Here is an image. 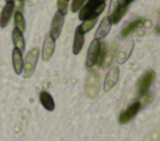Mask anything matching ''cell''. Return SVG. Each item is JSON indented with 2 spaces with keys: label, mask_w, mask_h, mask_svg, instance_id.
<instances>
[{
  "label": "cell",
  "mask_w": 160,
  "mask_h": 141,
  "mask_svg": "<svg viewBox=\"0 0 160 141\" xmlns=\"http://www.w3.org/2000/svg\"><path fill=\"white\" fill-rule=\"evenodd\" d=\"M39 54H40V50L38 47H34L31 49L26 56H25V60H24V64H22V75L24 77L29 79L32 76V74L35 72V67H36V64H38V59H39Z\"/></svg>",
  "instance_id": "cell-1"
},
{
  "label": "cell",
  "mask_w": 160,
  "mask_h": 141,
  "mask_svg": "<svg viewBox=\"0 0 160 141\" xmlns=\"http://www.w3.org/2000/svg\"><path fill=\"white\" fill-rule=\"evenodd\" d=\"M105 9V4H98V5H92V4H86L85 6L81 7L80 14H79V19L85 21V20H90V19H96L102 10Z\"/></svg>",
  "instance_id": "cell-2"
},
{
  "label": "cell",
  "mask_w": 160,
  "mask_h": 141,
  "mask_svg": "<svg viewBox=\"0 0 160 141\" xmlns=\"http://www.w3.org/2000/svg\"><path fill=\"white\" fill-rule=\"evenodd\" d=\"M85 90H86V95L90 99L96 97L98 92H99V76L95 72H90L86 76V81H85Z\"/></svg>",
  "instance_id": "cell-3"
},
{
  "label": "cell",
  "mask_w": 160,
  "mask_h": 141,
  "mask_svg": "<svg viewBox=\"0 0 160 141\" xmlns=\"http://www.w3.org/2000/svg\"><path fill=\"white\" fill-rule=\"evenodd\" d=\"M154 80H155V72L152 70H149V71L144 72L142 76L139 79V82H138L139 94L140 95H145L148 92V90L150 89L151 84L154 82Z\"/></svg>",
  "instance_id": "cell-4"
},
{
  "label": "cell",
  "mask_w": 160,
  "mask_h": 141,
  "mask_svg": "<svg viewBox=\"0 0 160 141\" xmlns=\"http://www.w3.org/2000/svg\"><path fill=\"white\" fill-rule=\"evenodd\" d=\"M141 109V104L139 101H135L134 104H131L130 106H128L119 116V124H126L130 120H132L136 114L139 112V110Z\"/></svg>",
  "instance_id": "cell-5"
},
{
  "label": "cell",
  "mask_w": 160,
  "mask_h": 141,
  "mask_svg": "<svg viewBox=\"0 0 160 141\" xmlns=\"http://www.w3.org/2000/svg\"><path fill=\"white\" fill-rule=\"evenodd\" d=\"M99 49H100V41L99 40H92L89 49H88V54H86V67L90 69L95 65L98 55H99Z\"/></svg>",
  "instance_id": "cell-6"
},
{
  "label": "cell",
  "mask_w": 160,
  "mask_h": 141,
  "mask_svg": "<svg viewBox=\"0 0 160 141\" xmlns=\"http://www.w3.org/2000/svg\"><path fill=\"white\" fill-rule=\"evenodd\" d=\"M55 51V39L49 34H46L45 39H44V44H42V51H41V57L44 61L50 60V57L52 56Z\"/></svg>",
  "instance_id": "cell-7"
},
{
  "label": "cell",
  "mask_w": 160,
  "mask_h": 141,
  "mask_svg": "<svg viewBox=\"0 0 160 141\" xmlns=\"http://www.w3.org/2000/svg\"><path fill=\"white\" fill-rule=\"evenodd\" d=\"M118 80H119V66H112L108 71V74L105 76V80H104V91L105 92L110 91L116 85Z\"/></svg>",
  "instance_id": "cell-8"
},
{
  "label": "cell",
  "mask_w": 160,
  "mask_h": 141,
  "mask_svg": "<svg viewBox=\"0 0 160 141\" xmlns=\"http://www.w3.org/2000/svg\"><path fill=\"white\" fill-rule=\"evenodd\" d=\"M62 25H64V15L56 12L52 17V21H51V29H50V35L54 37V39H58L61 34V30H62Z\"/></svg>",
  "instance_id": "cell-9"
},
{
  "label": "cell",
  "mask_w": 160,
  "mask_h": 141,
  "mask_svg": "<svg viewBox=\"0 0 160 141\" xmlns=\"http://www.w3.org/2000/svg\"><path fill=\"white\" fill-rule=\"evenodd\" d=\"M134 44H135V41H134V40H130V41L125 42V44L120 47V50L118 51V62H119V64H124V62L129 59V56H130L131 52H132Z\"/></svg>",
  "instance_id": "cell-10"
},
{
  "label": "cell",
  "mask_w": 160,
  "mask_h": 141,
  "mask_svg": "<svg viewBox=\"0 0 160 141\" xmlns=\"http://www.w3.org/2000/svg\"><path fill=\"white\" fill-rule=\"evenodd\" d=\"M110 27H111L110 17H109V16H105V17L100 21L99 27H98V30H96V32H95V40H101V39H104V37L109 34Z\"/></svg>",
  "instance_id": "cell-11"
},
{
  "label": "cell",
  "mask_w": 160,
  "mask_h": 141,
  "mask_svg": "<svg viewBox=\"0 0 160 141\" xmlns=\"http://www.w3.org/2000/svg\"><path fill=\"white\" fill-rule=\"evenodd\" d=\"M14 7H15L14 2H6L5 6L2 7L1 14H0V26L1 27H5L9 24L11 15L14 14Z\"/></svg>",
  "instance_id": "cell-12"
},
{
  "label": "cell",
  "mask_w": 160,
  "mask_h": 141,
  "mask_svg": "<svg viewBox=\"0 0 160 141\" xmlns=\"http://www.w3.org/2000/svg\"><path fill=\"white\" fill-rule=\"evenodd\" d=\"M84 40H85V36H84V32L80 30V26L76 27L75 30V36H74V44H72V52L75 55H78L82 46H84Z\"/></svg>",
  "instance_id": "cell-13"
},
{
  "label": "cell",
  "mask_w": 160,
  "mask_h": 141,
  "mask_svg": "<svg viewBox=\"0 0 160 141\" xmlns=\"http://www.w3.org/2000/svg\"><path fill=\"white\" fill-rule=\"evenodd\" d=\"M22 64H24L22 52L14 47V50H12V67H14L15 74L20 75L22 72Z\"/></svg>",
  "instance_id": "cell-14"
},
{
  "label": "cell",
  "mask_w": 160,
  "mask_h": 141,
  "mask_svg": "<svg viewBox=\"0 0 160 141\" xmlns=\"http://www.w3.org/2000/svg\"><path fill=\"white\" fill-rule=\"evenodd\" d=\"M39 100L41 102V105L45 107V110L48 111H52L55 109V102H54V99L52 96L48 92V91H41L39 94Z\"/></svg>",
  "instance_id": "cell-15"
},
{
  "label": "cell",
  "mask_w": 160,
  "mask_h": 141,
  "mask_svg": "<svg viewBox=\"0 0 160 141\" xmlns=\"http://www.w3.org/2000/svg\"><path fill=\"white\" fill-rule=\"evenodd\" d=\"M142 22H144L142 19H135V20H132L131 22H129L126 26L122 27V30L120 31V36H121V37L129 36V35H130L131 32H134L138 27H140V26L142 25Z\"/></svg>",
  "instance_id": "cell-16"
},
{
  "label": "cell",
  "mask_w": 160,
  "mask_h": 141,
  "mask_svg": "<svg viewBox=\"0 0 160 141\" xmlns=\"http://www.w3.org/2000/svg\"><path fill=\"white\" fill-rule=\"evenodd\" d=\"M11 37H12V44H14V47L18 49L19 51H24L25 50V40H24V36H22V32L19 31L18 29L14 27L12 30V34H11Z\"/></svg>",
  "instance_id": "cell-17"
},
{
  "label": "cell",
  "mask_w": 160,
  "mask_h": 141,
  "mask_svg": "<svg viewBox=\"0 0 160 141\" xmlns=\"http://www.w3.org/2000/svg\"><path fill=\"white\" fill-rule=\"evenodd\" d=\"M128 9H129V6H128V5H124V6L118 5V6L111 11V14H110V16H109V17H110L111 24H118V22L122 19V16L126 14Z\"/></svg>",
  "instance_id": "cell-18"
},
{
  "label": "cell",
  "mask_w": 160,
  "mask_h": 141,
  "mask_svg": "<svg viewBox=\"0 0 160 141\" xmlns=\"http://www.w3.org/2000/svg\"><path fill=\"white\" fill-rule=\"evenodd\" d=\"M14 24H15V29H18L19 31L24 32L26 29V24H25V19L21 11H15L14 14Z\"/></svg>",
  "instance_id": "cell-19"
},
{
  "label": "cell",
  "mask_w": 160,
  "mask_h": 141,
  "mask_svg": "<svg viewBox=\"0 0 160 141\" xmlns=\"http://www.w3.org/2000/svg\"><path fill=\"white\" fill-rule=\"evenodd\" d=\"M115 50H116V44L112 42L111 44V47L109 50H106V54H105V59H104V62H102V66L104 67H108L110 66V64L114 60V54H115Z\"/></svg>",
  "instance_id": "cell-20"
},
{
  "label": "cell",
  "mask_w": 160,
  "mask_h": 141,
  "mask_svg": "<svg viewBox=\"0 0 160 141\" xmlns=\"http://www.w3.org/2000/svg\"><path fill=\"white\" fill-rule=\"evenodd\" d=\"M105 54H106V44L104 41H100L99 55H98V59H96V62H95V65L98 67L102 66V62H104V59H105Z\"/></svg>",
  "instance_id": "cell-21"
},
{
  "label": "cell",
  "mask_w": 160,
  "mask_h": 141,
  "mask_svg": "<svg viewBox=\"0 0 160 141\" xmlns=\"http://www.w3.org/2000/svg\"><path fill=\"white\" fill-rule=\"evenodd\" d=\"M96 21H98V19H90V20H85L84 21V24H81L80 25V30L85 34V32H88V31H90L94 26H95V24H96Z\"/></svg>",
  "instance_id": "cell-22"
},
{
  "label": "cell",
  "mask_w": 160,
  "mask_h": 141,
  "mask_svg": "<svg viewBox=\"0 0 160 141\" xmlns=\"http://www.w3.org/2000/svg\"><path fill=\"white\" fill-rule=\"evenodd\" d=\"M68 11V0H58V12L65 15Z\"/></svg>",
  "instance_id": "cell-23"
},
{
  "label": "cell",
  "mask_w": 160,
  "mask_h": 141,
  "mask_svg": "<svg viewBox=\"0 0 160 141\" xmlns=\"http://www.w3.org/2000/svg\"><path fill=\"white\" fill-rule=\"evenodd\" d=\"M85 1H86V0H72V2H71V11L75 12V11L80 10V9L84 6Z\"/></svg>",
  "instance_id": "cell-24"
},
{
  "label": "cell",
  "mask_w": 160,
  "mask_h": 141,
  "mask_svg": "<svg viewBox=\"0 0 160 141\" xmlns=\"http://www.w3.org/2000/svg\"><path fill=\"white\" fill-rule=\"evenodd\" d=\"M105 0H89V4H92V5H98V4H102Z\"/></svg>",
  "instance_id": "cell-25"
},
{
  "label": "cell",
  "mask_w": 160,
  "mask_h": 141,
  "mask_svg": "<svg viewBox=\"0 0 160 141\" xmlns=\"http://www.w3.org/2000/svg\"><path fill=\"white\" fill-rule=\"evenodd\" d=\"M119 4L118 5H120V6H124V5H126V0H116Z\"/></svg>",
  "instance_id": "cell-26"
},
{
  "label": "cell",
  "mask_w": 160,
  "mask_h": 141,
  "mask_svg": "<svg viewBox=\"0 0 160 141\" xmlns=\"http://www.w3.org/2000/svg\"><path fill=\"white\" fill-rule=\"evenodd\" d=\"M156 34H160V25H158L156 27Z\"/></svg>",
  "instance_id": "cell-27"
},
{
  "label": "cell",
  "mask_w": 160,
  "mask_h": 141,
  "mask_svg": "<svg viewBox=\"0 0 160 141\" xmlns=\"http://www.w3.org/2000/svg\"><path fill=\"white\" fill-rule=\"evenodd\" d=\"M132 1H135V0H126V5H129V4L132 2Z\"/></svg>",
  "instance_id": "cell-28"
},
{
  "label": "cell",
  "mask_w": 160,
  "mask_h": 141,
  "mask_svg": "<svg viewBox=\"0 0 160 141\" xmlns=\"http://www.w3.org/2000/svg\"><path fill=\"white\" fill-rule=\"evenodd\" d=\"M6 2H12V0H6Z\"/></svg>",
  "instance_id": "cell-29"
},
{
  "label": "cell",
  "mask_w": 160,
  "mask_h": 141,
  "mask_svg": "<svg viewBox=\"0 0 160 141\" xmlns=\"http://www.w3.org/2000/svg\"><path fill=\"white\" fill-rule=\"evenodd\" d=\"M20 1H22V0H20Z\"/></svg>",
  "instance_id": "cell-30"
}]
</instances>
